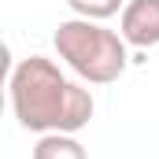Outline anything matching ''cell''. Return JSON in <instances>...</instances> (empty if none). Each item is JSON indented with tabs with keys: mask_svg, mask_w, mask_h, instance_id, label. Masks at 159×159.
Returning <instances> with one entry per match:
<instances>
[{
	"mask_svg": "<svg viewBox=\"0 0 159 159\" xmlns=\"http://www.w3.org/2000/svg\"><path fill=\"white\" fill-rule=\"evenodd\" d=\"M119 34L133 48H156L159 44V0H129L122 7Z\"/></svg>",
	"mask_w": 159,
	"mask_h": 159,
	"instance_id": "3",
	"label": "cell"
},
{
	"mask_svg": "<svg viewBox=\"0 0 159 159\" xmlns=\"http://www.w3.org/2000/svg\"><path fill=\"white\" fill-rule=\"evenodd\" d=\"M7 93L19 126L30 133H78L93 119V93L63 78V70L44 56H26L11 70Z\"/></svg>",
	"mask_w": 159,
	"mask_h": 159,
	"instance_id": "1",
	"label": "cell"
},
{
	"mask_svg": "<svg viewBox=\"0 0 159 159\" xmlns=\"http://www.w3.org/2000/svg\"><path fill=\"white\" fill-rule=\"evenodd\" d=\"M34 159H89V156L74 133H41V141L34 144Z\"/></svg>",
	"mask_w": 159,
	"mask_h": 159,
	"instance_id": "4",
	"label": "cell"
},
{
	"mask_svg": "<svg viewBox=\"0 0 159 159\" xmlns=\"http://www.w3.org/2000/svg\"><path fill=\"white\" fill-rule=\"evenodd\" d=\"M56 52L59 59L89 85H111L126 70V37L93 22V19H67L56 26Z\"/></svg>",
	"mask_w": 159,
	"mask_h": 159,
	"instance_id": "2",
	"label": "cell"
},
{
	"mask_svg": "<svg viewBox=\"0 0 159 159\" xmlns=\"http://www.w3.org/2000/svg\"><path fill=\"white\" fill-rule=\"evenodd\" d=\"M67 7H70L78 19H93V22H100V19L119 15L122 7H126V0H67Z\"/></svg>",
	"mask_w": 159,
	"mask_h": 159,
	"instance_id": "5",
	"label": "cell"
}]
</instances>
